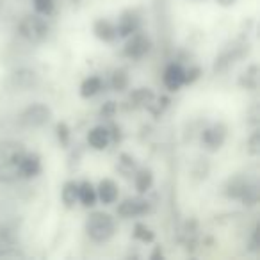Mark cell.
<instances>
[{"mask_svg":"<svg viewBox=\"0 0 260 260\" xmlns=\"http://www.w3.org/2000/svg\"><path fill=\"white\" fill-rule=\"evenodd\" d=\"M86 232L94 242H105L114 235V221L109 214L94 212L87 219Z\"/></svg>","mask_w":260,"mask_h":260,"instance_id":"7a4b0ae2","label":"cell"},{"mask_svg":"<svg viewBox=\"0 0 260 260\" xmlns=\"http://www.w3.org/2000/svg\"><path fill=\"white\" fill-rule=\"evenodd\" d=\"M61 198H62V203H64L68 209L75 205V203L79 202V184H75V182H66L64 187H62Z\"/></svg>","mask_w":260,"mask_h":260,"instance_id":"9a60e30c","label":"cell"},{"mask_svg":"<svg viewBox=\"0 0 260 260\" xmlns=\"http://www.w3.org/2000/svg\"><path fill=\"white\" fill-rule=\"evenodd\" d=\"M36 84V73L32 70H18V72L13 73V86L18 87V89H27V87L34 86Z\"/></svg>","mask_w":260,"mask_h":260,"instance_id":"4fadbf2b","label":"cell"},{"mask_svg":"<svg viewBox=\"0 0 260 260\" xmlns=\"http://www.w3.org/2000/svg\"><path fill=\"white\" fill-rule=\"evenodd\" d=\"M25 153L18 141L0 143V184H13L22 177V159Z\"/></svg>","mask_w":260,"mask_h":260,"instance_id":"6da1fadb","label":"cell"},{"mask_svg":"<svg viewBox=\"0 0 260 260\" xmlns=\"http://www.w3.org/2000/svg\"><path fill=\"white\" fill-rule=\"evenodd\" d=\"M146 210H148V203L141 198H128L123 203H119V207H118V214L121 217L143 216Z\"/></svg>","mask_w":260,"mask_h":260,"instance_id":"5b68a950","label":"cell"},{"mask_svg":"<svg viewBox=\"0 0 260 260\" xmlns=\"http://www.w3.org/2000/svg\"><path fill=\"white\" fill-rule=\"evenodd\" d=\"M134 164H136L134 159H132L130 155H126V153H123V155L119 157V168H121L125 173H128V171L134 168Z\"/></svg>","mask_w":260,"mask_h":260,"instance_id":"83f0119b","label":"cell"},{"mask_svg":"<svg viewBox=\"0 0 260 260\" xmlns=\"http://www.w3.org/2000/svg\"><path fill=\"white\" fill-rule=\"evenodd\" d=\"M153 184V175L150 170H141L136 175V189L139 192H146Z\"/></svg>","mask_w":260,"mask_h":260,"instance_id":"d6986e66","label":"cell"},{"mask_svg":"<svg viewBox=\"0 0 260 260\" xmlns=\"http://www.w3.org/2000/svg\"><path fill=\"white\" fill-rule=\"evenodd\" d=\"M114 112H116V104H114V102H107V104L102 107L100 114L104 116V118H112V116H114Z\"/></svg>","mask_w":260,"mask_h":260,"instance_id":"f1b7e54d","label":"cell"},{"mask_svg":"<svg viewBox=\"0 0 260 260\" xmlns=\"http://www.w3.org/2000/svg\"><path fill=\"white\" fill-rule=\"evenodd\" d=\"M134 235H136V239H139V241H143V242H152L153 239H155L153 232L150 230L148 226H145V224H136Z\"/></svg>","mask_w":260,"mask_h":260,"instance_id":"7402d4cb","label":"cell"},{"mask_svg":"<svg viewBox=\"0 0 260 260\" xmlns=\"http://www.w3.org/2000/svg\"><path fill=\"white\" fill-rule=\"evenodd\" d=\"M109 141H111V132L105 126H94L93 130H89V134H87V143L94 150L107 148Z\"/></svg>","mask_w":260,"mask_h":260,"instance_id":"30bf717a","label":"cell"},{"mask_svg":"<svg viewBox=\"0 0 260 260\" xmlns=\"http://www.w3.org/2000/svg\"><path fill=\"white\" fill-rule=\"evenodd\" d=\"M18 30L27 41H30V43H41V41L47 40V36H48L47 22L36 15L25 16V18L20 22Z\"/></svg>","mask_w":260,"mask_h":260,"instance_id":"3957f363","label":"cell"},{"mask_svg":"<svg viewBox=\"0 0 260 260\" xmlns=\"http://www.w3.org/2000/svg\"><path fill=\"white\" fill-rule=\"evenodd\" d=\"M159 256H160V258H162V251H160V248H157V249H155V251H153V253H152V260L159 258Z\"/></svg>","mask_w":260,"mask_h":260,"instance_id":"4dcf8cb0","label":"cell"},{"mask_svg":"<svg viewBox=\"0 0 260 260\" xmlns=\"http://www.w3.org/2000/svg\"><path fill=\"white\" fill-rule=\"evenodd\" d=\"M256 72H258L256 64L249 66V68L246 70L244 73H242L241 79H239V84H241V87H244V89H256V84H258V79H256Z\"/></svg>","mask_w":260,"mask_h":260,"instance_id":"ac0fdd59","label":"cell"},{"mask_svg":"<svg viewBox=\"0 0 260 260\" xmlns=\"http://www.w3.org/2000/svg\"><path fill=\"white\" fill-rule=\"evenodd\" d=\"M248 152L251 153V155H258V153H260V132H255V134L249 138Z\"/></svg>","mask_w":260,"mask_h":260,"instance_id":"484cf974","label":"cell"},{"mask_svg":"<svg viewBox=\"0 0 260 260\" xmlns=\"http://www.w3.org/2000/svg\"><path fill=\"white\" fill-rule=\"evenodd\" d=\"M116 30L119 32V36L126 38L130 34H134L138 30V18H136L132 13H125L119 20V25L116 27Z\"/></svg>","mask_w":260,"mask_h":260,"instance_id":"5bb4252c","label":"cell"},{"mask_svg":"<svg viewBox=\"0 0 260 260\" xmlns=\"http://www.w3.org/2000/svg\"><path fill=\"white\" fill-rule=\"evenodd\" d=\"M34 8L41 15H50L54 11V0H34Z\"/></svg>","mask_w":260,"mask_h":260,"instance_id":"cb8c5ba5","label":"cell"},{"mask_svg":"<svg viewBox=\"0 0 260 260\" xmlns=\"http://www.w3.org/2000/svg\"><path fill=\"white\" fill-rule=\"evenodd\" d=\"M150 50V41L148 38H145L143 34H136L132 36V40L126 43L125 47V55L132 59H139Z\"/></svg>","mask_w":260,"mask_h":260,"instance_id":"8992f818","label":"cell"},{"mask_svg":"<svg viewBox=\"0 0 260 260\" xmlns=\"http://www.w3.org/2000/svg\"><path fill=\"white\" fill-rule=\"evenodd\" d=\"M41 171V159L38 153H25L22 159V177L32 178Z\"/></svg>","mask_w":260,"mask_h":260,"instance_id":"8fae6325","label":"cell"},{"mask_svg":"<svg viewBox=\"0 0 260 260\" xmlns=\"http://www.w3.org/2000/svg\"><path fill=\"white\" fill-rule=\"evenodd\" d=\"M52 118V111L45 104H32L22 112L20 121L25 126H43L45 123H48V119Z\"/></svg>","mask_w":260,"mask_h":260,"instance_id":"277c9868","label":"cell"},{"mask_svg":"<svg viewBox=\"0 0 260 260\" xmlns=\"http://www.w3.org/2000/svg\"><path fill=\"white\" fill-rule=\"evenodd\" d=\"M111 84H112V89L114 91H125L126 86H128V75H126L125 70H118V72H114Z\"/></svg>","mask_w":260,"mask_h":260,"instance_id":"44dd1931","label":"cell"},{"mask_svg":"<svg viewBox=\"0 0 260 260\" xmlns=\"http://www.w3.org/2000/svg\"><path fill=\"white\" fill-rule=\"evenodd\" d=\"M130 100L134 102L136 105H148V104H152L153 94H152V91H150V89L141 87V89H138V91H134V93H132Z\"/></svg>","mask_w":260,"mask_h":260,"instance_id":"ffe728a7","label":"cell"},{"mask_svg":"<svg viewBox=\"0 0 260 260\" xmlns=\"http://www.w3.org/2000/svg\"><path fill=\"white\" fill-rule=\"evenodd\" d=\"M164 84L170 91H178L184 86V70L178 64H170L164 70Z\"/></svg>","mask_w":260,"mask_h":260,"instance_id":"ba28073f","label":"cell"},{"mask_svg":"<svg viewBox=\"0 0 260 260\" xmlns=\"http://www.w3.org/2000/svg\"><path fill=\"white\" fill-rule=\"evenodd\" d=\"M249 246H251V251H258V246H260V242H258V226H255V230H253Z\"/></svg>","mask_w":260,"mask_h":260,"instance_id":"f546056e","label":"cell"},{"mask_svg":"<svg viewBox=\"0 0 260 260\" xmlns=\"http://www.w3.org/2000/svg\"><path fill=\"white\" fill-rule=\"evenodd\" d=\"M100 89H102L100 77H89V79L84 80L82 86H80V94H82L84 98H91V96H94Z\"/></svg>","mask_w":260,"mask_h":260,"instance_id":"e0dca14e","label":"cell"},{"mask_svg":"<svg viewBox=\"0 0 260 260\" xmlns=\"http://www.w3.org/2000/svg\"><path fill=\"white\" fill-rule=\"evenodd\" d=\"M246 185H248V182L241 180V178H235L234 182H230V185H228V196H232V198H239V196L242 194V191L246 189Z\"/></svg>","mask_w":260,"mask_h":260,"instance_id":"603a6c76","label":"cell"},{"mask_svg":"<svg viewBox=\"0 0 260 260\" xmlns=\"http://www.w3.org/2000/svg\"><path fill=\"white\" fill-rule=\"evenodd\" d=\"M224 139H226V128H224V125H216L203 132V143L210 150H219L223 146Z\"/></svg>","mask_w":260,"mask_h":260,"instance_id":"52a82bcc","label":"cell"},{"mask_svg":"<svg viewBox=\"0 0 260 260\" xmlns=\"http://www.w3.org/2000/svg\"><path fill=\"white\" fill-rule=\"evenodd\" d=\"M73 2H80V0H73Z\"/></svg>","mask_w":260,"mask_h":260,"instance_id":"d6a6232c","label":"cell"},{"mask_svg":"<svg viewBox=\"0 0 260 260\" xmlns=\"http://www.w3.org/2000/svg\"><path fill=\"white\" fill-rule=\"evenodd\" d=\"M96 198L100 200L102 203H105V205L114 203L116 198H118V185H116L111 178L102 180L100 185H98V189H96Z\"/></svg>","mask_w":260,"mask_h":260,"instance_id":"9c48e42d","label":"cell"},{"mask_svg":"<svg viewBox=\"0 0 260 260\" xmlns=\"http://www.w3.org/2000/svg\"><path fill=\"white\" fill-rule=\"evenodd\" d=\"M202 75V70L200 68H191L189 72H184V84H192L200 79Z\"/></svg>","mask_w":260,"mask_h":260,"instance_id":"4316f807","label":"cell"},{"mask_svg":"<svg viewBox=\"0 0 260 260\" xmlns=\"http://www.w3.org/2000/svg\"><path fill=\"white\" fill-rule=\"evenodd\" d=\"M93 30H94V36L102 41H112L118 36V30H116V27L109 20H96L93 25Z\"/></svg>","mask_w":260,"mask_h":260,"instance_id":"7c38bea8","label":"cell"},{"mask_svg":"<svg viewBox=\"0 0 260 260\" xmlns=\"http://www.w3.org/2000/svg\"><path fill=\"white\" fill-rule=\"evenodd\" d=\"M57 138H59V141H61L62 146H68V143H70V128H68V125H66V123H59V125H57Z\"/></svg>","mask_w":260,"mask_h":260,"instance_id":"d4e9b609","label":"cell"},{"mask_svg":"<svg viewBox=\"0 0 260 260\" xmlns=\"http://www.w3.org/2000/svg\"><path fill=\"white\" fill-rule=\"evenodd\" d=\"M219 2H221L223 6H232V4L235 2V0H219Z\"/></svg>","mask_w":260,"mask_h":260,"instance_id":"1f68e13d","label":"cell"},{"mask_svg":"<svg viewBox=\"0 0 260 260\" xmlns=\"http://www.w3.org/2000/svg\"><path fill=\"white\" fill-rule=\"evenodd\" d=\"M79 200L82 202V205L93 207L96 203V189L89 184V182H82L79 185Z\"/></svg>","mask_w":260,"mask_h":260,"instance_id":"2e32d148","label":"cell"}]
</instances>
